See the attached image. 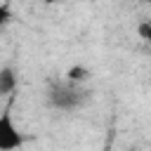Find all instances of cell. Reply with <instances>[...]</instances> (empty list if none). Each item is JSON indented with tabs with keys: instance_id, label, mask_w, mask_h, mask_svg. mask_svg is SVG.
I'll use <instances>...</instances> for the list:
<instances>
[{
	"instance_id": "1",
	"label": "cell",
	"mask_w": 151,
	"mask_h": 151,
	"mask_svg": "<svg viewBox=\"0 0 151 151\" xmlns=\"http://www.w3.org/2000/svg\"><path fill=\"white\" fill-rule=\"evenodd\" d=\"M92 99V90L85 87V85H78V83H71L66 78H54L47 83V90H45V101L50 109L54 111H80L90 104Z\"/></svg>"
},
{
	"instance_id": "2",
	"label": "cell",
	"mask_w": 151,
	"mask_h": 151,
	"mask_svg": "<svg viewBox=\"0 0 151 151\" xmlns=\"http://www.w3.org/2000/svg\"><path fill=\"white\" fill-rule=\"evenodd\" d=\"M24 144V134L19 132V127L14 125L12 113L5 109L0 116V151H14Z\"/></svg>"
},
{
	"instance_id": "3",
	"label": "cell",
	"mask_w": 151,
	"mask_h": 151,
	"mask_svg": "<svg viewBox=\"0 0 151 151\" xmlns=\"http://www.w3.org/2000/svg\"><path fill=\"white\" fill-rule=\"evenodd\" d=\"M17 73L12 66H2L0 68V94L2 97H9L14 90H17Z\"/></svg>"
},
{
	"instance_id": "4",
	"label": "cell",
	"mask_w": 151,
	"mask_h": 151,
	"mask_svg": "<svg viewBox=\"0 0 151 151\" xmlns=\"http://www.w3.org/2000/svg\"><path fill=\"white\" fill-rule=\"evenodd\" d=\"M64 78H66V80H71V83L85 85V80L90 78V68H87V66H83V64H76V66H71V68L64 73Z\"/></svg>"
},
{
	"instance_id": "5",
	"label": "cell",
	"mask_w": 151,
	"mask_h": 151,
	"mask_svg": "<svg viewBox=\"0 0 151 151\" xmlns=\"http://www.w3.org/2000/svg\"><path fill=\"white\" fill-rule=\"evenodd\" d=\"M137 33H139V38H142L144 42L151 45V19H142V21L137 24Z\"/></svg>"
},
{
	"instance_id": "6",
	"label": "cell",
	"mask_w": 151,
	"mask_h": 151,
	"mask_svg": "<svg viewBox=\"0 0 151 151\" xmlns=\"http://www.w3.org/2000/svg\"><path fill=\"white\" fill-rule=\"evenodd\" d=\"M9 17V5L7 2H0V24H5Z\"/></svg>"
}]
</instances>
